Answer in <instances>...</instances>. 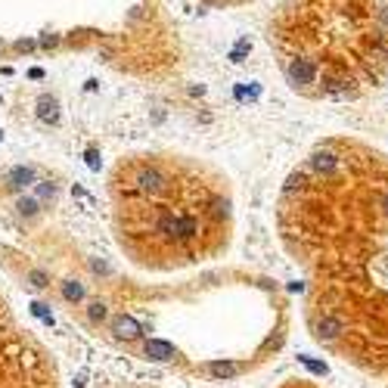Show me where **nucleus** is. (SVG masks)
Segmentation results:
<instances>
[{
  "mask_svg": "<svg viewBox=\"0 0 388 388\" xmlns=\"http://www.w3.org/2000/svg\"><path fill=\"white\" fill-rule=\"evenodd\" d=\"M279 233L304 270L311 335L388 382V152L317 143L283 186Z\"/></svg>",
  "mask_w": 388,
  "mask_h": 388,
  "instance_id": "f257e3e1",
  "label": "nucleus"
},
{
  "mask_svg": "<svg viewBox=\"0 0 388 388\" xmlns=\"http://www.w3.org/2000/svg\"><path fill=\"white\" fill-rule=\"evenodd\" d=\"M270 44L304 97L360 100L388 87V0H286Z\"/></svg>",
  "mask_w": 388,
  "mask_h": 388,
  "instance_id": "f03ea898",
  "label": "nucleus"
},
{
  "mask_svg": "<svg viewBox=\"0 0 388 388\" xmlns=\"http://www.w3.org/2000/svg\"><path fill=\"white\" fill-rule=\"evenodd\" d=\"M283 388H317V385H311V382H289V385H283Z\"/></svg>",
  "mask_w": 388,
  "mask_h": 388,
  "instance_id": "4468645a",
  "label": "nucleus"
},
{
  "mask_svg": "<svg viewBox=\"0 0 388 388\" xmlns=\"http://www.w3.org/2000/svg\"><path fill=\"white\" fill-rule=\"evenodd\" d=\"M90 317H93V320H103V317H106L103 304H93V308H90Z\"/></svg>",
  "mask_w": 388,
  "mask_h": 388,
  "instance_id": "ddd939ff",
  "label": "nucleus"
},
{
  "mask_svg": "<svg viewBox=\"0 0 388 388\" xmlns=\"http://www.w3.org/2000/svg\"><path fill=\"white\" fill-rule=\"evenodd\" d=\"M146 357H152V360H171L174 357V348L168 345V342H146Z\"/></svg>",
  "mask_w": 388,
  "mask_h": 388,
  "instance_id": "39448f33",
  "label": "nucleus"
},
{
  "mask_svg": "<svg viewBox=\"0 0 388 388\" xmlns=\"http://www.w3.org/2000/svg\"><path fill=\"white\" fill-rule=\"evenodd\" d=\"M34 180V171L31 168H16L13 174H9V186H28Z\"/></svg>",
  "mask_w": 388,
  "mask_h": 388,
  "instance_id": "423d86ee",
  "label": "nucleus"
},
{
  "mask_svg": "<svg viewBox=\"0 0 388 388\" xmlns=\"http://www.w3.org/2000/svg\"><path fill=\"white\" fill-rule=\"evenodd\" d=\"M112 333L118 335V338H137L143 329H140V323L134 320V317H127V314H118L112 320Z\"/></svg>",
  "mask_w": 388,
  "mask_h": 388,
  "instance_id": "20e7f679",
  "label": "nucleus"
},
{
  "mask_svg": "<svg viewBox=\"0 0 388 388\" xmlns=\"http://www.w3.org/2000/svg\"><path fill=\"white\" fill-rule=\"evenodd\" d=\"M87 165H90L93 171H100V156H97V152H93V149L87 152Z\"/></svg>",
  "mask_w": 388,
  "mask_h": 388,
  "instance_id": "f8f14e48",
  "label": "nucleus"
},
{
  "mask_svg": "<svg viewBox=\"0 0 388 388\" xmlns=\"http://www.w3.org/2000/svg\"><path fill=\"white\" fill-rule=\"evenodd\" d=\"M38 115H41L44 121H56V118H59V112H56V100H47V97H44V100H41V112H38Z\"/></svg>",
  "mask_w": 388,
  "mask_h": 388,
  "instance_id": "6e6552de",
  "label": "nucleus"
},
{
  "mask_svg": "<svg viewBox=\"0 0 388 388\" xmlns=\"http://www.w3.org/2000/svg\"><path fill=\"white\" fill-rule=\"evenodd\" d=\"M236 373H239L236 363H211V376H218V379H230Z\"/></svg>",
  "mask_w": 388,
  "mask_h": 388,
  "instance_id": "0eeeda50",
  "label": "nucleus"
},
{
  "mask_svg": "<svg viewBox=\"0 0 388 388\" xmlns=\"http://www.w3.org/2000/svg\"><path fill=\"white\" fill-rule=\"evenodd\" d=\"M174 174L165 162H131L118 168V239L143 264H190L227 245L230 196L221 180L186 177L168 196Z\"/></svg>",
  "mask_w": 388,
  "mask_h": 388,
  "instance_id": "7ed1b4c3",
  "label": "nucleus"
},
{
  "mask_svg": "<svg viewBox=\"0 0 388 388\" xmlns=\"http://www.w3.org/2000/svg\"><path fill=\"white\" fill-rule=\"evenodd\" d=\"M72 196H75V199H81V202H84L87 208H93V199H90L84 190H81V186H72Z\"/></svg>",
  "mask_w": 388,
  "mask_h": 388,
  "instance_id": "9b49d317",
  "label": "nucleus"
},
{
  "mask_svg": "<svg viewBox=\"0 0 388 388\" xmlns=\"http://www.w3.org/2000/svg\"><path fill=\"white\" fill-rule=\"evenodd\" d=\"M65 298H72V301L84 298V289H81L78 283H65Z\"/></svg>",
  "mask_w": 388,
  "mask_h": 388,
  "instance_id": "1a4fd4ad",
  "label": "nucleus"
},
{
  "mask_svg": "<svg viewBox=\"0 0 388 388\" xmlns=\"http://www.w3.org/2000/svg\"><path fill=\"white\" fill-rule=\"evenodd\" d=\"M31 311H34V317H41L44 323H53V314L47 311V304H31Z\"/></svg>",
  "mask_w": 388,
  "mask_h": 388,
  "instance_id": "9d476101",
  "label": "nucleus"
}]
</instances>
